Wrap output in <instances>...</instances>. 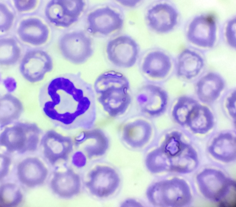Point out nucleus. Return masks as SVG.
I'll list each match as a JSON object with an SVG mask.
<instances>
[{"label":"nucleus","instance_id":"obj_16","mask_svg":"<svg viewBox=\"0 0 236 207\" xmlns=\"http://www.w3.org/2000/svg\"><path fill=\"white\" fill-rule=\"evenodd\" d=\"M18 177L20 182L30 187H33L43 183L47 175V169L38 159L26 158L18 165Z\"/></svg>","mask_w":236,"mask_h":207},{"label":"nucleus","instance_id":"obj_8","mask_svg":"<svg viewBox=\"0 0 236 207\" xmlns=\"http://www.w3.org/2000/svg\"><path fill=\"white\" fill-rule=\"evenodd\" d=\"M168 97L161 87L152 84L144 85L138 90L136 100L141 111L152 117H158L165 111Z\"/></svg>","mask_w":236,"mask_h":207},{"label":"nucleus","instance_id":"obj_7","mask_svg":"<svg viewBox=\"0 0 236 207\" xmlns=\"http://www.w3.org/2000/svg\"><path fill=\"white\" fill-rule=\"evenodd\" d=\"M85 5L82 0H52L47 4L45 14L55 25L67 28L78 20Z\"/></svg>","mask_w":236,"mask_h":207},{"label":"nucleus","instance_id":"obj_30","mask_svg":"<svg viewBox=\"0 0 236 207\" xmlns=\"http://www.w3.org/2000/svg\"><path fill=\"white\" fill-rule=\"evenodd\" d=\"M14 18L13 14L4 4H0V30L2 32L8 30L12 25Z\"/></svg>","mask_w":236,"mask_h":207},{"label":"nucleus","instance_id":"obj_34","mask_svg":"<svg viewBox=\"0 0 236 207\" xmlns=\"http://www.w3.org/2000/svg\"><path fill=\"white\" fill-rule=\"evenodd\" d=\"M11 160L8 157L2 155L0 157V178L5 177L8 172Z\"/></svg>","mask_w":236,"mask_h":207},{"label":"nucleus","instance_id":"obj_28","mask_svg":"<svg viewBox=\"0 0 236 207\" xmlns=\"http://www.w3.org/2000/svg\"><path fill=\"white\" fill-rule=\"evenodd\" d=\"M20 50L16 41L11 38L0 40V63L11 65L16 63L20 55Z\"/></svg>","mask_w":236,"mask_h":207},{"label":"nucleus","instance_id":"obj_35","mask_svg":"<svg viewBox=\"0 0 236 207\" xmlns=\"http://www.w3.org/2000/svg\"><path fill=\"white\" fill-rule=\"evenodd\" d=\"M73 161L75 166L78 167H81L85 165L86 159L82 153L78 152L73 155Z\"/></svg>","mask_w":236,"mask_h":207},{"label":"nucleus","instance_id":"obj_14","mask_svg":"<svg viewBox=\"0 0 236 207\" xmlns=\"http://www.w3.org/2000/svg\"><path fill=\"white\" fill-rule=\"evenodd\" d=\"M41 144L45 157L53 165L60 160L66 161L73 149L71 139L53 131L46 133Z\"/></svg>","mask_w":236,"mask_h":207},{"label":"nucleus","instance_id":"obj_21","mask_svg":"<svg viewBox=\"0 0 236 207\" xmlns=\"http://www.w3.org/2000/svg\"><path fill=\"white\" fill-rule=\"evenodd\" d=\"M224 80L219 75L210 73L201 77L196 86L199 99L202 102L210 103L219 97L224 87Z\"/></svg>","mask_w":236,"mask_h":207},{"label":"nucleus","instance_id":"obj_29","mask_svg":"<svg viewBox=\"0 0 236 207\" xmlns=\"http://www.w3.org/2000/svg\"><path fill=\"white\" fill-rule=\"evenodd\" d=\"M0 200L2 205L11 207L18 205L21 202L23 195L15 184L7 183L2 185L0 189Z\"/></svg>","mask_w":236,"mask_h":207},{"label":"nucleus","instance_id":"obj_18","mask_svg":"<svg viewBox=\"0 0 236 207\" xmlns=\"http://www.w3.org/2000/svg\"><path fill=\"white\" fill-rule=\"evenodd\" d=\"M17 32L23 41L34 45H40L47 40L49 30L47 26L38 19L27 18L19 25Z\"/></svg>","mask_w":236,"mask_h":207},{"label":"nucleus","instance_id":"obj_22","mask_svg":"<svg viewBox=\"0 0 236 207\" xmlns=\"http://www.w3.org/2000/svg\"><path fill=\"white\" fill-rule=\"evenodd\" d=\"M208 151L218 160L226 162H232L236 158V138L230 133H222L213 140Z\"/></svg>","mask_w":236,"mask_h":207},{"label":"nucleus","instance_id":"obj_11","mask_svg":"<svg viewBox=\"0 0 236 207\" xmlns=\"http://www.w3.org/2000/svg\"><path fill=\"white\" fill-rule=\"evenodd\" d=\"M53 62L50 56L40 50H34L27 52L23 58L19 69L24 78L32 83L42 80L45 75L51 72Z\"/></svg>","mask_w":236,"mask_h":207},{"label":"nucleus","instance_id":"obj_1","mask_svg":"<svg viewBox=\"0 0 236 207\" xmlns=\"http://www.w3.org/2000/svg\"><path fill=\"white\" fill-rule=\"evenodd\" d=\"M40 93L43 111L50 118L73 128H88L94 124V94L80 73L56 77L42 86Z\"/></svg>","mask_w":236,"mask_h":207},{"label":"nucleus","instance_id":"obj_23","mask_svg":"<svg viewBox=\"0 0 236 207\" xmlns=\"http://www.w3.org/2000/svg\"><path fill=\"white\" fill-rule=\"evenodd\" d=\"M203 65V59L199 54L194 51L186 49L178 56L177 75L184 78H192L199 73Z\"/></svg>","mask_w":236,"mask_h":207},{"label":"nucleus","instance_id":"obj_32","mask_svg":"<svg viewBox=\"0 0 236 207\" xmlns=\"http://www.w3.org/2000/svg\"><path fill=\"white\" fill-rule=\"evenodd\" d=\"M14 3L15 7L18 11L24 12L34 9L37 4V1L15 0Z\"/></svg>","mask_w":236,"mask_h":207},{"label":"nucleus","instance_id":"obj_27","mask_svg":"<svg viewBox=\"0 0 236 207\" xmlns=\"http://www.w3.org/2000/svg\"><path fill=\"white\" fill-rule=\"evenodd\" d=\"M199 104L196 100L188 96L179 98L172 111V117L175 121L181 126L186 124L190 114Z\"/></svg>","mask_w":236,"mask_h":207},{"label":"nucleus","instance_id":"obj_10","mask_svg":"<svg viewBox=\"0 0 236 207\" xmlns=\"http://www.w3.org/2000/svg\"><path fill=\"white\" fill-rule=\"evenodd\" d=\"M88 177V179L85 184L86 187L92 195L99 198L111 195L119 183L117 173L107 166H97L91 171Z\"/></svg>","mask_w":236,"mask_h":207},{"label":"nucleus","instance_id":"obj_4","mask_svg":"<svg viewBox=\"0 0 236 207\" xmlns=\"http://www.w3.org/2000/svg\"><path fill=\"white\" fill-rule=\"evenodd\" d=\"M151 200L158 205L181 207L191 199L189 187L184 180L175 178L157 183L148 191Z\"/></svg>","mask_w":236,"mask_h":207},{"label":"nucleus","instance_id":"obj_12","mask_svg":"<svg viewBox=\"0 0 236 207\" xmlns=\"http://www.w3.org/2000/svg\"><path fill=\"white\" fill-rule=\"evenodd\" d=\"M217 26L215 18L211 14L201 15L194 18L189 27L187 37L198 46L211 48L216 38Z\"/></svg>","mask_w":236,"mask_h":207},{"label":"nucleus","instance_id":"obj_33","mask_svg":"<svg viewBox=\"0 0 236 207\" xmlns=\"http://www.w3.org/2000/svg\"><path fill=\"white\" fill-rule=\"evenodd\" d=\"M236 91H233L227 98L226 107L230 115L233 119L236 118Z\"/></svg>","mask_w":236,"mask_h":207},{"label":"nucleus","instance_id":"obj_2","mask_svg":"<svg viewBox=\"0 0 236 207\" xmlns=\"http://www.w3.org/2000/svg\"><path fill=\"white\" fill-rule=\"evenodd\" d=\"M130 88L127 78L122 73L113 70L101 74L94 84L99 102L113 117L123 114L128 108L132 100L128 92Z\"/></svg>","mask_w":236,"mask_h":207},{"label":"nucleus","instance_id":"obj_13","mask_svg":"<svg viewBox=\"0 0 236 207\" xmlns=\"http://www.w3.org/2000/svg\"><path fill=\"white\" fill-rule=\"evenodd\" d=\"M87 20L89 32L105 35L120 28L123 24L120 14L108 7L92 12L88 15Z\"/></svg>","mask_w":236,"mask_h":207},{"label":"nucleus","instance_id":"obj_31","mask_svg":"<svg viewBox=\"0 0 236 207\" xmlns=\"http://www.w3.org/2000/svg\"><path fill=\"white\" fill-rule=\"evenodd\" d=\"M226 36L229 44L236 47V20L233 18L228 23L226 28Z\"/></svg>","mask_w":236,"mask_h":207},{"label":"nucleus","instance_id":"obj_15","mask_svg":"<svg viewBox=\"0 0 236 207\" xmlns=\"http://www.w3.org/2000/svg\"><path fill=\"white\" fill-rule=\"evenodd\" d=\"M178 13L171 5L161 3L153 6L148 11L147 19L150 27L155 31L165 33L171 30L176 25Z\"/></svg>","mask_w":236,"mask_h":207},{"label":"nucleus","instance_id":"obj_3","mask_svg":"<svg viewBox=\"0 0 236 207\" xmlns=\"http://www.w3.org/2000/svg\"><path fill=\"white\" fill-rule=\"evenodd\" d=\"M197 182L206 198L218 202L222 206L232 205L236 198V184L220 171L205 169L198 174Z\"/></svg>","mask_w":236,"mask_h":207},{"label":"nucleus","instance_id":"obj_25","mask_svg":"<svg viewBox=\"0 0 236 207\" xmlns=\"http://www.w3.org/2000/svg\"><path fill=\"white\" fill-rule=\"evenodd\" d=\"M23 110L21 102L10 94L3 96L0 99V121L2 127L18 118Z\"/></svg>","mask_w":236,"mask_h":207},{"label":"nucleus","instance_id":"obj_24","mask_svg":"<svg viewBox=\"0 0 236 207\" xmlns=\"http://www.w3.org/2000/svg\"><path fill=\"white\" fill-rule=\"evenodd\" d=\"M186 124L194 133L205 134L213 127L214 117L208 108L199 104L190 114Z\"/></svg>","mask_w":236,"mask_h":207},{"label":"nucleus","instance_id":"obj_9","mask_svg":"<svg viewBox=\"0 0 236 207\" xmlns=\"http://www.w3.org/2000/svg\"><path fill=\"white\" fill-rule=\"evenodd\" d=\"M138 46L129 36L123 35L109 41L106 52L109 60L115 65L129 68L135 64L139 54Z\"/></svg>","mask_w":236,"mask_h":207},{"label":"nucleus","instance_id":"obj_6","mask_svg":"<svg viewBox=\"0 0 236 207\" xmlns=\"http://www.w3.org/2000/svg\"><path fill=\"white\" fill-rule=\"evenodd\" d=\"M59 45L63 56L74 64L84 63L93 54L91 40L82 31L65 34L60 39Z\"/></svg>","mask_w":236,"mask_h":207},{"label":"nucleus","instance_id":"obj_26","mask_svg":"<svg viewBox=\"0 0 236 207\" xmlns=\"http://www.w3.org/2000/svg\"><path fill=\"white\" fill-rule=\"evenodd\" d=\"M181 134L174 131L167 134L160 148L165 156L167 163L177 158L180 154L187 143L181 139Z\"/></svg>","mask_w":236,"mask_h":207},{"label":"nucleus","instance_id":"obj_19","mask_svg":"<svg viewBox=\"0 0 236 207\" xmlns=\"http://www.w3.org/2000/svg\"><path fill=\"white\" fill-rule=\"evenodd\" d=\"M152 133L150 124L143 119L129 122L124 127L122 137L130 146L134 148L143 146L150 140Z\"/></svg>","mask_w":236,"mask_h":207},{"label":"nucleus","instance_id":"obj_5","mask_svg":"<svg viewBox=\"0 0 236 207\" xmlns=\"http://www.w3.org/2000/svg\"><path fill=\"white\" fill-rule=\"evenodd\" d=\"M39 134L35 124L19 123L3 131L0 136V145L9 152L33 151L37 147Z\"/></svg>","mask_w":236,"mask_h":207},{"label":"nucleus","instance_id":"obj_20","mask_svg":"<svg viewBox=\"0 0 236 207\" xmlns=\"http://www.w3.org/2000/svg\"><path fill=\"white\" fill-rule=\"evenodd\" d=\"M171 63L169 57L159 51L148 54L145 57L142 66L143 72L152 78L163 79L169 73Z\"/></svg>","mask_w":236,"mask_h":207},{"label":"nucleus","instance_id":"obj_17","mask_svg":"<svg viewBox=\"0 0 236 207\" xmlns=\"http://www.w3.org/2000/svg\"><path fill=\"white\" fill-rule=\"evenodd\" d=\"M50 186L53 191L58 196L64 198H71L80 192V177L71 169L56 172L51 181Z\"/></svg>","mask_w":236,"mask_h":207}]
</instances>
